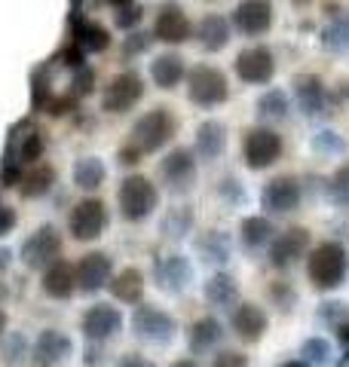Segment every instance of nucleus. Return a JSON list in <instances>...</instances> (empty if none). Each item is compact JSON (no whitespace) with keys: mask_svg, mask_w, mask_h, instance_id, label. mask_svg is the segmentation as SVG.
Listing matches in <instances>:
<instances>
[{"mask_svg":"<svg viewBox=\"0 0 349 367\" xmlns=\"http://www.w3.org/2000/svg\"><path fill=\"white\" fill-rule=\"evenodd\" d=\"M74 43L83 49V53H105L108 43H110V34L101 25L80 22V18H74Z\"/></svg>","mask_w":349,"mask_h":367,"instance_id":"nucleus-31","label":"nucleus"},{"mask_svg":"<svg viewBox=\"0 0 349 367\" xmlns=\"http://www.w3.org/2000/svg\"><path fill=\"white\" fill-rule=\"evenodd\" d=\"M322 43L325 49H331V53H349V16H337L331 25L325 28L322 34Z\"/></svg>","mask_w":349,"mask_h":367,"instance_id":"nucleus-35","label":"nucleus"},{"mask_svg":"<svg viewBox=\"0 0 349 367\" xmlns=\"http://www.w3.org/2000/svg\"><path fill=\"white\" fill-rule=\"evenodd\" d=\"M199 46L209 49V53H221L224 46L230 43V22L224 16H205L199 28H197Z\"/></svg>","mask_w":349,"mask_h":367,"instance_id":"nucleus-27","label":"nucleus"},{"mask_svg":"<svg viewBox=\"0 0 349 367\" xmlns=\"http://www.w3.org/2000/svg\"><path fill=\"white\" fill-rule=\"evenodd\" d=\"M117 367H157V364L147 361L145 355H135V352H132V355H123V358L117 361Z\"/></svg>","mask_w":349,"mask_h":367,"instance_id":"nucleus-47","label":"nucleus"},{"mask_svg":"<svg viewBox=\"0 0 349 367\" xmlns=\"http://www.w3.org/2000/svg\"><path fill=\"white\" fill-rule=\"evenodd\" d=\"M174 135V117L166 107H153L147 114H141L132 126V147L138 153H157L166 147Z\"/></svg>","mask_w":349,"mask_h":367,"instance_id":"nucleus-3","label":"nucleus"},{"mask_svg":"<svg viewBox=\"0 0 349 367\" xmlns=\"http://www.w3.org/2000/svg\"><path fill=\"white\" fill-rule=\"evenodd\" d=\"M279 367H310V364H306V361H282Z\"/></svg>","mask_w":349,"mask_h":367,"instance_id":"nucleus-53","label":"nucleus"},{"mask_svg":"<svg viewBox=\"0 0 349 367\" xmlns=\"http://www.w3.org/2000/svg\"><path fill=\"white\" fill-rule=\"evenodd\" d=\"M16 220H19V214H16L13 208H9V206H0V236H6V233H13Z\"/></svg>","mask_w":349,"mask_h":367,"instance_id":"nucleus-45","label":"nucleus"},{"mask_svg":"<svg viewBox=\"0 0 349 367\" xmlns=\"http://www.w3.org/2000/svg\"><path fill=\"white\" fill-rule=\"evenodd\" d=\"M242 156L249 162V169H254V171L276 166L282 156V135L266 126L249 129L242 138Z\"/></svg>","mask_w":349,"mask_h":367,"instance_id":"nucleus-6","label":"nucleus"},{"mask_svg":"<svg viewBox=\"0 0 349 367\" xmlns=\"http://www.w3.org/2000/svg\"><path fill=\"white\" fill-rule=\"evenodd\" d=\"M153 272H157V284L169 294H181L190 288L193 282V267L184 254H166L153 263Z\"/></svg>","mask_w":349,"mask_h":367,"instance_id":"nucleus-16","label":"nucleus"},{"mask_svg":"<svg viewBox=\"0 0 349 367\" xmlns=\"http://www.w3.org/2000/svg\"><path fill=\"white\" fill-rule=\"evenodd\" d=\"M294 98H297V107L303 110V117H322L328 107L325 83L313 74H301L294 80Z\"/></svg>","mask_w":349,"mask_h":367,"instance_id":"nucleus-21","label":"nucleus"},{"mask_svg":"<svg viewBox=\"0 0 349 367\" xmlns=\"http://www.w3.org/2000/svg\"><path fill=\"white\" fill-rule=\"evenodd\" d=\"M117 202H120V214L126 220H132V223L147 220L160 206L157 184H153L150 178H145V175H129L126 181L120 184Z\"/></svg>","mask_w":349,"mask_h":367,"instance_id":"nucleus-2","label":"nucleus"},{"mask_svg":"<svg viewBox=\"0 0 349 367\" xmlns=\"http://www.w3.org/2000/svg\"><path fill=\"white\" fill-rule=\"evenodd\" d=\"M205 300H209L212 306H218V309H233L236 300H239V284H236V279L230 272H214L209 282H205Z\"/></svg>","mask_w":349,"mask_h":367,"instance_id":"nucleus-25","label":"nucleus"},{"mask_svg":"<svg viewBox=\"0 0 349 367\" xmlns=\"http://www.w3.org/2000/svg\"><path fill=\"white\" fill-rule=\"evenodd\" d=\"M19 257L28 270H46L49 263H56L61 257V233L53 227V223H43L37 227L31 236L22 242V251Z\"/></svg>","mask_w":349,"mask_h":367,"instance_id":"nucleus-7","label":"nucleus"},{"mask_svg":"<svg viewBox=\"0 0 349 367\" xmlns=\"http://www.w3.org/2000/svg\"><path fill=\"white\" fill-rule=\"evenodd\" d=\"M273 74H276V61L266 46H249L236 55V77H239L242 83L264 86L273 80Z\"/></svg>","mask_w":349,"mask_h":367,"instance_id":"nucleus-13","label":"nucleus"},{"mask_svg":"<svg viewBox=\"0 0 349 367\" xmlns=\"http://www.w3.org/2000/svg\"><path fill=\"white\" fill-rule=\"evenodd\" d=\"M224 150H227V126L218 119H205L202 126L197 129V153L202 159H221Z\"/></svg>","mask_w":349,"mask_h":367,"instance_id":"nucleus-23","label":"nucleus"},{"mask_svg":"<svg viewBox=\"0 0 349 367\" xmlns=\"http://www.w3.org/2000/svg\"><path fill=\"white\" fill-rule=\"evenodd\" d=\"M22 349H25V336L16 334L13 340H6V346H4V358L6 361H19V358H22V355H19Z\"/></svg>","mask_w":349,"mask_h":367,"instance_id":"nucleus-44","label":"nucleus"},{"mask_svg":"<svg viewBox=\"0 0 349 367\" xmlns=\"http://www.w3.org/2000/svg\"><path fill=\"white\" fill-rule=\"evenodd\" d=\"M209 367H249V358H245L242 352H230V349H224V352L214 355Z\"/></svg>","mask_w":349,"mask_h":367,"instance_id":"nucleus-40","label":"nucleus"},{"mask_svg":"<svg viewBox=\"0 0 349 367\" xmlns=\"http://www.w3.org/2000/svg\"><path fill=\"white\" fill-rule=\"evenodd\" d=\"M193 227V211L187 206H174L166 211V218H162V233H166L169 239H181V236H187Z\"/></svg>","mask_w":349,"mask_h":367,"instance_id":"nucleus-34","label":"nucleus"},{"mask_svg":"<svg viewBox=\"0 0 349 367\" xmlns=\"http://www.w3.org/2000/svg\"><path fill=\"white\" fill-rule=\"evenodd\" d=\"M172 367H199L197 361H193V358H181V361H174Z\"/></svg>","mask_w":349,"mask_h":367,"instance_id":"nucleus-52","label":"nucleus"},{"mask_svg":"<svg viewBox=\"0 0 349 367\" xmlns=\"http://www.w3.org/2000/svg\"><path fill=\"white\" fill-rule=\"evenodd\" d=\"M242 245L249 251H258V248H266L276 236V227L270 218H261V214H251V218L242 220Z\"/></svg>","mask_w":349,"mask_h":367,"instance_id":"nucleus-30","label":"nucleus"},{"mask_svg":"<svg viewBox=\"0 0 349 367\" xmlns=\"http://www.w3.org/2000/svg\"><path fill=\"white\" fill-rule=\"evenodd\" d=\"M40 288H43L46 297H53V300H68L71 294L77 291V272L74 267H71L68 260H56V263H49V267L43 270V282H40Z\"/></svg>","mask_w":349,"mask_h":367,"instance_id":"nucleus-22","label":"nucleus"},{"mask_svg":"<svg viewBox=\"0 0 349 367\" xmlns=\"http://www.w3.org/2000/svg\"><path fill=\"white\" fill-rule=\"evenodd\" d=\"M187 95L193 105H199V107H218L230 98V83L218 68L197 65L187 74Z\"/></svg>","mask_w":349,"mask_h":367,"instance_id":"nucleus-4","label":"nucleus"},{"mask_svg":"<svg viewBox=\"0 0 349 367\" xmlns=\"http://www.w3.org/2000/svg\"><path fill=\"white\" fill-rule=\"evenodd\" d=\"M328 193H331V199L337 202V206L349 208V166H343V169L331 178V187H328Z\"/></svg>","mask_w":349,"mask_h":367,"instance_id":"nucleus-39","label":"nucleus"},{"mask_svg":"<svg viewBox=\"0 0 349 367\" xmlns=\"http://www.w3.org/2000/svg\"><path fill=\"white\" fill-rule=\"evenodd\" d=\"M108 178V169L98 156H83L74 162V184L80 190H98Z\"/></svg>","mask_w":349,"mask_h":367,"instance_id":"nucleus-32","label":"nucleus"},{"mask_svg":"<svg viewBox=\"0 0 349 367\" xmlns=\"http://www.w3.org/2000/svg\"><path fill=\"white\" fill-rule=\"evenodd\" d=\"M108 227V208L101 199H83L71 208L68 230L77 242H95Z\"/></svg>","mask_w":349,"mask_h":367,"instance_id":"nucleus-8","label":"nucleus"},{"mask_svg":"<svg viewBox=\"0 0 349 367\" xmlns=\"http://www.w3.org/2000/svg\"><path fill=\"white\" fill-rule=\"evenodd\" d=\"M138 156H141V153H138L135 147H123V150H120V162H123V166H135Z\"/></svg>","mask_w":349,"mask_h":367,"instance_id":"nucleus-49","label":"nucleus"},{"mask_svg":"<svg viewBox=\"0 0 349 367\" xmlns=\"http://www.w3.org/2000/svg\"><path fill=\"white\" fill-rule=\"evenodd\" d=\"M53 187H56V169L46 166V162H37V166L19 181V193H22L25 199H40Z\"/></svg>","mask_w":349,"mask_h":367,"instance_id":"nucleus-29","label":"nucleus"},{"mask_svg":"<svg viewBox=\"0 0 349 367\" xmlns=\"http://www.w3.org/2000/svg\"><path fill=\"white\" fill-rule=\"evenodd\" d=\"M77 272V288L83 294H98L108 288L110 275H114V260L108 257L105 251H89L80 257V263L74 267Z\"/></svg>","mask_w":349,"mask_h":367,"instance_id":"nucleus-12","label":"nucleus"},{"mask_svg":"<svg viewBox=\"0 0 349 367\" xmlns=\"http://www.w3.org/2000/svg\"><path fill=\"white\" fill-rule=\"evenodd\" d=\"M301 184H297L291 175L285 178H273L261 193V206L270 214H291L301 208Z\"/></svg>","mask_w":349,"mask_h":367,"instance_id":"nucleus-15","label":"nucleus"},{"mask_svg":"<svg viewBox=\"0 0 349 367\" xmlns=\"http://www.w3.org/2000/svg\"><path fill=\"white\" fill-rule=\"evenodd\" d=\"M337 340H340L343 346H349V321L346 324H337Z\"/></svg>","mask_w":349,"mask_h":367,"instance_id":"nucleus-50","label":"nucleus"},{"mask_svg":"<svg viewBox=\"0 0 349 367\" xmlns=\"http://www.w3.org/2000/svg\"><path fill=\"white\" fill-rule=\"evenodd\" d=\"M230 328L242 343H258L270 328V319L258 303H236L230 312Z\"/></svg>","mask_w":349,"mask_h":367,"instance_id":"nucleus-17","label":"nucleus"},{"mask_svg":"<svg viewBox=\"0 0 349 367\" xmlns=\"http://www.w3.org/2000/svg\"><path fill=\"white\" fill-rule=\"evenodd\" d=\"M46 95H49V86H46V77L40 74V77H34V107H43Z\"/></svg>","mask_w":349,"mask_h":367,"instance_id":"nucleus-46","label":"nucleus"},{"mask_svg":"<svg viewBox=\"0 0 349 367\" xmlns=\"http://www.w3.org/2000/svg\"><path fill=\"white\" fill-rule=\"evenodd\" d=\"M306 275L313 288L331 291L346 279V251L340 242H322L306 254Z\"/></svg>","mask_w":349,"mask_h":367,"instance_id":"nucleus-1","label":"nucleus"},{"mask_svg":"<svg viewBox=\"0 0 349 367\" xmlns=\"http://www.w3.org/2000/svg\"><path fill=\"white\" fill-rule=\"evenodd\" d=\"M132 331H135L138 340H145L150 346H166L174 340L178 324H174V319L166 309L141 303V306H135V312H132Z\"/></svg>","mask_w":349,"mask_h":367,"instance_id":"nucleus-5","label":"nucleus"},{"mask_svg":"<svg viewBox=\"0 0 349 367\" xmlns=\"http://www.w3.org/2000/svg\"><path fill=\"white\" fill-rule=\"evenodd\" d=\"M61 61H65L68 68H74V70H77V68H83V61H86V53H83V49H80V46L74 43V46H68L65 53H61Z\"/></svg>","mask_w":349,"mask_h":367,"instance_id":"nucleus-43","label":"nucleus"},{"mask_svg":"<svg viewBox=\"0 0 349 367\" xmlns=\"http://www.w3.org/2000/svg\"><path fill=\"white\" fill-rule=\"evenodd\" d=\"M46 150V141H43V132L40 129H31L28 135L22 138V147H19V162H37Z\"/></svg>","mask_w":349,"mask_h":367,"instance_id":"nucleus-37","label":"nucleus"},{"mask_svg":"<svg viewBox=\"0 0 349 367\" xmlns=\"http://www.w3.org/2000/svg\"><path fill=\"white\" fill-rule=\"evenodd\" d=\"M150 77H153V83H157L160 89H166V92L174 89L184 80V58L174 55V53L153 58L150 61Z\"/></svg>","mask_w":349,"mask_h":367,"instance_id":"nucleus-28","label":"nucleus"},{"mask_svg":"<svg viewBox=\"0 0 349 367\" xmlns=\"http://www.w3.org/2000/svg\"><path fill=\"white\" fill-rule=\"evenodd\" d=\"M197 248L202 251V260L205 263H224L230 257V239H227V233H221V230H212L209 236H202L197 242Z\"/></svg>","mask_w":349,"mask_h":367,"instance_id":"nucleus-33","label":"nucleus"},{"mask_svg":"<svg viewBox=\"0 0 349 367\" xmlns=\"http://www.w3.org/2000/svg\"><path fill=\"white\" fill-rule=\"evenodd\" d=\"M306 248H310V230H303V227L285 230L282 236H273L270 242V267L288 270L291 263L306 257Z\"/></svg>","mask_w":349,"mask_h":367,"instance_id":"nucleus-14","label":"nucleus"},{"mask_svg":"<svg viewBox=\"0 0 349 367\" xmlns=\"http://www.w3.org/2000/svg\"><path fill=\"white\" fill-rule=\"evenodd\" d=\"M160 181L172 193H184L197 184V159L187 147H174L166 159L160 162Z\"/></svg>","mask_w":349,"mask_h":367,"instance_id":"nucleus-10","label":"nucleus"},{"mask_svg":"<svg viewBox=\"0 0 349 367\" xmlns=\"http://www.w3.org/2000/svg\"><path fill=\"white\" fill-rule=\"evenodd\" d=\"M120 328H123V312L117 309V306H110V303L89 306V309L83 312V319H80V331H83V336L92 340V343L110 340V336L120 334Z\"/></svg>","mask_w":349,"mask_h":367,"instance_id":"nucleus-11","label":"nucleus"},{"mask_svg":"<svg viewBox=\"0 0 349 367\" xmlns=\"http://www.w3.org/2000/svg\"><path fill=\"white\" fill-rule=\"evenodd\" d=\"M258 117L264 119H285L288 117V98L282 89H270L258 98Z\"/></svg>","mask_w":349,"mask_h":367,"instance_id":"nucleus-36","label":"nucleus"},{"mask_svg":"<svg viewBox=\"0 0 349 367\" xmlns=\"http://www.w3.org/2000/svg\"><path fill=\"white\" fill-rule=\"evenodd\" d=\"M224 324L218 319H212V315H205L197 324L190 328V352L193 355H209L212 349H218L221 340H224Z\"/></svg>","mask_w":349,"mask_h":367,"instance_id":"nucleus-24","label":"nucleus"},{"mask_svg":"<svg viewBox=\"0 0 349 367\" xmlns=\"http://www.w3.org/2000/svg\"><path fill=\"white\" fill-rule=\"evenodd\" d=\"M71 352H74V340H71L68 334L56 331V328L40 331L37 340H34V346H31V355H34V361H37V364H46V367L65 361Z\"/></svg>","mask_w":349,"mask_h":367,"instance_id":"nucleus-20","label":"nucleus"},{"mask_svg":"<svg viewBox=\"0 0 349 367\" xmlns=\"http://www.w3.org/2000/svg\"><path fill=\"white\" fill-rule=\"evenodd\" d=\"M141 98H145V83H141V77L135 70H123V74H117L108 83L105 95H101V107H105L108 114H129Z\"/></svg>","mask_w":349,"mask_h":367,"instance_id":"nucleus-9","label":"nucleus"},{"mask_svg":"<svg viewBox=\"0 0 349 367\" xmlns=\"http://www.w3.org/2000/svg\"><path fill=\"white\" fill-rule=\"evenodd\" d=\"M153 34H157V40H162V43H169V46L190 40V18H187V13H184L178 4L160 6L157 22H153Z\"/></svg>","mask_w":349,"mask_h":367,"instance_id":"nucleus-19","label":"nucleus"},{"mask_svg":"<svg viewBox=\"0 0 349 367\" xmlns=\"http://www.w3.org/2000/svg\"><path fill=\"white\" fill-rule=\"evenodd\" d=\"M92 83H95V74L89 68H77V77H74V95H89Z\"/></svg>","mask_w":349,"mask_h":367,"instance_id":"nucleus-42","label":"nucleus"},{"mask_svg":"<svg viewBox=\"0 0 349 367\" xmlns=\"http://www.w3.org/2000/svg\"><path fill=\"white\" fill-rule=\"evenodd\" d=\"M147 43H150V40H147L145 34H132V37L126 40V55L141 53V49H147Z\"/></svg>","mask_w":349,"mask_h":367,"instance_id":"nucleus-48","label":"nucleus"},{"mask_svg":"<svg viewBox=\"0 0 349 367\" xmlns=\"http://www.w3.org/2000/svg\"><path fill=\"white\" fill-rule=\"evenodd\" d=\"M273 25V6L266 0H242L233 9V28L242 31L245 37H258Z\"/></svg>","mask_w":349,"mask_h":367,"instance_id":"nucleus-18","label":"nucleus"},{"mask_svg":"<svg viewBox=\"0 0 349 367\" xmlns=\"http://www.w3.org/2000/svg\"><path fill=\"white\" fill-rule=\"evenodd\" d=\"M114 22H117L120 28H126V31H129V28H135V25L141 22V9H138V6H132V4H129V6H120V9H117V16H114Z\"/></svg>","mask_w":349,"mask_h":367,"instance_id":"nucleus-41","label":"nucleus"},{"mask_svg":"<svg viewBox=\"0 0 349 367\" xmlns=\"http://www.w3.org/2000/svg\"><path fill=\"white\" fill-rule=\"evenodd\" d=\"M6 328H9V319H6V312H4V309H0V336H4V334H6Z\"/></svg>","mask_w":349,"mask_h":367,"instance_id":"nucleus-51","label":"nucleus"},{"mask_svg":"<svg viewBox=\"0 0 349 367\" xmlns=\"http://www.w3.org/2000/svg\"><path fill=\"white\" fill-rule=\"evenodd\" d=\"M108 4H110V6H117V9H120V6H129V4H132V0H108Z\"/></svg>","mask_w":349,"mask_h":367,"instance_id":"nucleus-54","label":"nucleus"},{"mask_svg":"<svg viewBox=\"0 0 349 367\" xmlns=\"http://www.w3.org/2000/svg\"><path fill=\"white\" fill-rule=\"evenodd\" d=\"M108 288L120 303H141L145 300V275H141L135 267H129L117 275H110Z\"/></svg>","mask_w":349,"mask_h":367,"instance_id":"nucleus-26","label":"nucleus"},{"mask_svg":"<svg viewBox=\"0 0 349 367\" xmlns=\"http://www.w3.org/2000/svg\"><path fill=\"white\" fill-rule=\"evenodd\" d=\"M301 352H303V361H306V364H328V361H331V343L319 340V336L306 340V343L301 346Z\"/></svg>","mask_w":349,"mask_h":367,"instance_id":"nucleus-38","label":"nucleus"}]
</instances>
